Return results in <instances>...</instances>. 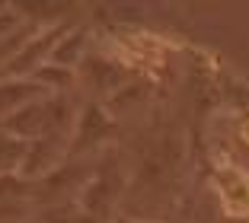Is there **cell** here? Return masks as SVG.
I'll return each mask as SVG.
<instances>
[{
	"label": "cell",
	"instance_id": "1",
	"mask_svg": "<svg viewBox=\"0 0 249 223\" xmlns=\"http://www.w3.org/2000/svg\"><path fill=\"white\" fill-rule=\"evenodd\" d=\"M214 191L230 217H249V172L227 163L214 172Z\"/></svg>",
	"mask_w": 249,
	"mask_h": 223
},
{
	"label": "cell",
	"instance_id": "2",
	"mask_svg": "<svg viewBox=\"0 0 249 223\" xmlns=\"http://www.w3.org/2000/svg\"><path fill=\"white\" fill-rule=\"evenodd\" d=\"M0 131L19 137L22 144H32V140H38V137L52 134V108H48V99L32 102V105L13 112L7 121H0Z\"/></svg>",
	"mask_w": 249,
	"mask_h": 223
},
{
	"label": "cell",
	"instance_id": "3",
	"mask_svg": "<svg viewBox=\"0 0 249 223\" xmlns=\"http://www.w3.org/2000/svg\"><path fill=\"white\" fill-rule=\"evenodd\" d=\"M61 159H64V140L54 134H45L38 137V140H32L29 147H26V159H22V169L19 175L22 179H45L48 172H54L61 166Z\"/></svg>",
	"mask_w": 249,
	"mask_h": 223
},
{
	"label": "cell",
	"instance_id": "4",
	"mask_svg": "<svg viewBox=\"0 0 249 223\" xmlns=\"http://www.w3.org/2000/svg\"><path fill=\"white\" fill-rule=\"evenodd\" d=\"M42 99H48V93L32 77H0V121Z\"/></svg>",
	"mask_w": 249,
	"mask_h": 223
},
{
	"label": "cell",
	"instance_id": "5",
	"mask_svg": "<svg viewBox=\"0 0 249 223\" xmlns=\"http://www.w3.org/2000/svg\"><path fill=\"white\" fill-rule=\"evenodd\" d=\"M83 48H87V35L80 29H67L58 38V45L52 48V58L48 61L58 64V67H67V70H77V64L83 58Z\"/></svg>",
	"mask_w": 249,
	"mask_h": 223
},
{
	"label": "cell",
	"instance_id": "6",
	"mask_svg": "<svg viewBox=\"0 0 249 223\" xmlns=\"http://www.w3.org/2000/svg\"><path fill=\"white\" fill-rule=\"evenodd\" d=\"M32 80H36V83H38V86H42L48 96H61V93H67V89L77 83V73L67 70V67L52 64V61H45V64L38 67L36 73H32Z\"/></svg>",
	"mask_w": 249,
	"mask_h": 223
},
{
	"label": "cell",
	"instance_id": "7",
	"mask_svg": "<svg viewBox=\"0 0 249 223\" xmlns=\"http://www.w3.org/2000/svg\"><path fill=\"white\" fill-rule=\"evenodd\" d=\"M26 147L19 137L0 131V175H13L22 169V159H26Z\"/></svg>",
	"mask_w": 249,
	"mask_h": 223
},
{
	"label": "cell",
	"instance_id": "8",
	"mask_svg": "<svg viewBox=\"0 0 249 223\" xmlns=\"http://www.w3.org/2000/svg\"><path fill=\"white\" fill-rule=\"evenodd\" d=\"M22 26V16L16 13V10H7V7H0V45L7 42L10 35H16Z\"/></svg>",
	"mask_w": 249,
	"mask_h": 223
},
{
	"label": "cell",
	"instance_id": "9",
	"mask_svg": "<svg viewBox=\"0 0 249 223\" xmlns=\"http://www.w3.org/2000/svg\"><path fill=\"white\" fill-rule=\"evenodd\" d=\"M236 134H240L243 144H249V115H243V118H240V128H236Z\"/></svg>",
	"mask_w": 249,
	"mask_h": 223
}]
</instances>
